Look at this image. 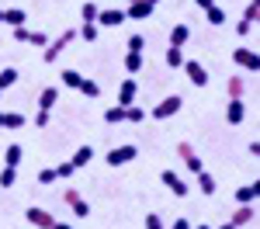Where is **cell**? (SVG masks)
Returning a JSON list of instances; mask_svg holds the SVG:
<instances>
[{
  "instance_id": "19",
  "label": "cell",
  "mask_w": 260,
  "mask_h": 229,
  "mask_svg": "<svg viewBox=\"0 0 260 229\" xmlns=\"http://www.w3.org/2000/svg\"><path fill=\"white\" fill-rule=\"evenodd\" d=\"M24 21H28V14H24L21 7H7V11H4V24H11V28H18Z\"/></svg>"
},
{
  "instance_id": "49",
  "label": "cell",
  "mask_w": 260,
  "mask_h": 229,
  "mask_svg": "<svg viewBox=\"0 0 260 229\" xmlns=\"http://www.w3.org/2000/svg\"><path fill=\"white\" fill-rule=\"evenodd\" d=\"M250 4H253V7H260V0H250Z\"/></svg>"
},
{
  "instance_id": "9",
  "label": "cell",
  "mask_w": 260,
  "mask_h": 229,
  "mask_svg": "<svg viewBox=\"0 0 260 229\" xmlns=\"http://www.w3.org/2000/svg\"><path fill=\"white\" fill-rule=\"evenodd\" d=\"M153 7H156V4H149V0H136V4L125 7V18L128 21H146V18H153Z\"/></svg>"
},
{
  "instance_id": "37",
  "label": "cell",
  "mask_w": 260,
  "mask_h": 229,
  "mask_svg": "<svg viewBox=\"0 0 260 229\" xmlns=\"http://www.w3.org/2000/svg\"><path fill=\"white\" fill-rule=\"evenodd\" d=\"M125 45H128V52H142V49H146V39H142V35H132Z\"/></svg>"
},
{
  "instance_id": "40",
  "label": "cell",
  "mask_w": 260,
  "mask_h": 229,
  "mask_svg": "<svg viewBox=\"0 0 260 229\" xmlns=\"http://www.w3.org/2000/svg\"><path fill=\"white\" fill-rule=\"evenodd\" d=\"M250 28H253L250 21H240V24H236V35H240V39H246V35H250Z\"/></svg>"
},
{
  "instance_id": "32",
  "label": "cell",
  "mask_w": 260,
  "mask_h": 229,
  "mask_svg": "<svg viewBox=\"0 0 260 229\" xmlns=\"http://www.w3.org/2000/svg\"><path fill=\"white\" fill-rule=\"evenodd\" d=\"M14 181H18V167H4L0 170V187H11Z\"/></svg>"
},
{
  "instance_id": "13",
  "label": "cell",
  "mask_w": 260,
  "mask_h": 229,
  "mask_svg": "<svg viewBox=\"0 0 260 229\" xmlns=\"http://www.w3.org/2000/svg\"><path fill=\"white\" fill-rule=\"evenodd\" d=\"M136 94H139V83H136V80H121V87H118V104H121V108L136 104Z\"/></svg>"
},
{
  "instance_id": "15",
  "label": "cell",
  "mask_w": 260,
  "mask_h": 229,
  "mask_svg": "<svg viewBox=\"0 0 260 229\" xmlns=\"http://www.w3.org/2000/svg\"><path fill=\"white\" fill-rule=\"evenodd\" d=\"M56 101H59V87H45L39 94V111H52Z\"/></svg>"
},
{
  "instance_id": "14",
  "label": "cell",
  "mask_w": 260,
  "mask_h": 229,
  "mask_svg": "<svg viewBox=\"0 0 260 229\" xmlns=\"http://www.w3.org/2000/svg\"><path fill=\"white\" fill-rule=\"evenodd\" d=\"M160 181H163L167 187H170V191H174L177 198H184V194H187V184L180 181V174H174V170H163V174H160Z\"/></svg>"
},
{
  "instance_id": "38",
  "label": "cell",
  "mask_w": 260,
  "mask_h": 229,
  "mask_svg": "<svg viewBox=\"0 0 260 229\" xmlns=\"http://www.w3.org/2000/svg\"><path fill=\"white\" fill-rule=\"evenodd\" d=\"M28 42L31 45H49V35L45 31H28Z\"/></svg>"
},
{
  "instance_id": "5",
  "label": "cell",
  "mask_w": 260,
  "mask_h": 229,
  "mask_svg": "<svg viewBox=\"0 0 260 229\" xmlns=\"http://www.w3.org/2000/svg\"><path fill=\"white\" fill-rule=\"evenodd\" d=\"M136 156H139V149H136V146H132V143H125V146H111L104 160H108V163H111V167H125V163H132Z\"/></svg>"
},
{
  "instance_id": "46",
  "label": "cell",
  "mask_w": 260,
  "mask_h": 229,
  "mask_svg": "<svg viewBox=\"0 0 260 229\" xmlns=\"http://www.w3.org/2000/svg\"><path fill=\"white\" fill-rule=\"evenodd\" d=\"M250 187H253V198H260V177H257V181H253Z\"/></svg>"
},
{
  "instance_id": "48",
  "label": "cell",
  "mask_w": 260,
  "mask_h": 229,
  "mask_svg": "<svg viewBox=\"0 0 260 229\" xmlns=\"http://www.w3.org/2000/svg\"><path fill=\"white\" fill-rule=\"evenodd\" d=\"M219 229H236V226H233V222H222V226Z\"/></svg>"
},
{
  "instance_id": "33",
  "label": "cell",
  "mask_w": 260,
  "mask_h": 229,
  "mask_svg": "<svg viewBox=\"0 0 260 229\" xmlns=\"http://www.w3.org/2000/svg\"><path fill=\"white\" fill-rule=\"evenodd\" d=\"M250 202H253V187L250 184L236 187V205H250Z\"/></svg>"
},
{
  "instance_id": "54",
  "label": "cell",
  "mask_w": 260,
  "mask_h": 229,
  "mask_svg": "<svg viewBox=\"0 0 260 229\" xmlns=\"http://www.w3.org/2000/svg\"><path fill=\"white\" fill-rule=\"evenodd\" d=\"M0 101H4V90H0Z\"/></svg>"
},
{
  "instance_id": "47",
  "label": "cell",
  "mask_w": 260,
  "mask_h": 229,
  "mask_svg": "<svg viewBox=\"0 0 260 229\" xmlns=\"http://www.w3.org/2000/svg\"><path fill=\"white\" fill-rule=\"evenodd\" d=\"M52 229H73V226H70V222H56Z\"/></svg>"
},
{
  "instance_id": "31",
  "label": "cell",
  "mask_w": 260,
  "mask_h": 229,
  "mask_svg": "<svg viewBox=\"0 0 260 229\" xmlns=\"http://www.w3.org/2000/svg\"><path fill=\"white\" fill-rule=\"evenodd\" d=\"M180 62H184V52H180L177 45H170V49H167V66H170V70H180Z\"/></svg>"
},
{
  "instance_id": "43",
  "label": "cell",
  "mask_w": 260,
  "mask_h": 229,
  "mask_svg": "<svg viewBox=\"0 0 260 229\" xmlns=\"http://www.w3.org/2000/svg\"><path fill=\"white\" fill-rule=\"evenodd\" d=\"M170 229H191V222H187V219H174V226Z\"/></svg>"
},
{
  "instance_id": "24",
  "label": "cell",
  "mask_w": 260,
  "mask_h": 229,
  "mask_svg": "<svg viewBox=\"0 0 260 229\" xmlns=\"http://www.w3.org/2000/svg\"><path fill=\"white\" fill-rule=\"evenodd\" d=\"M194 177H198V184H201V194H215V177H212L208 170H201Z\"/></svg>"
},
{
  "instance_id": "11",
  "label": "cell",
  "mask_w": 260,
  "mask_h": 229,
  "mask_svg": "<svg viewBox=\"0 0 260 229\" xmlns=\"http://www.w3.org/2000/svg\"><path fill=\"white\" fill-rule=\"evenodd\" d=\"M121 21H128L121 7H108V11H101V14H98V24H104V28H118Z\"/></svg>"
},
{
  "instance_id": "21",
  "label": "cell",
  "mask_w": 260,
  "mask_h": 229,
  "mask_svg": "<svg viewBox=\"0 0 260 229\" xmlns=\"http://www.w3.org/2000/svg\"><path fill=\"white\" fill-rule=\"evenodd\" d=\"M142 66H146L142 52H125V70L128 73H142Z\"/></svg>"
},
{
  "instance_id": "20",
  "label": "cell",
  "mask_w": 260,
  "mask_h": 229,
  "mask_svg": "<svg viewBox=\"0 0 260 229\" xmlns=\"http://www.w3.org/2000/svg\"><path fill=\"white\" fill-rule=\"evenodd\" d=\"M191 39V28L187 24H174V31H170V45H177V49H184V42Z\"/></svg>"
},
{
  "instance_id": "50",
  "label": "cell",
  "mask_w": 260,
  "mask_h": 229,
  "mask_svg": "<svg viewBox=\"0 0 260 229\" xmlns=\"http://www.w3.org/2000/svg\"><path fill=\"white\" fill-rule=\"evenodd\" d=\"M198 229H212V226H205V222H201V226H198Z\"/></svg>"
},
{
  "instance_id": "41",
  "label": "cell",
  "mask_w": 260,
  "mask_h": 229,
  "mask_svg": "<svg viewBox=\"0 0 260 229\" xmlns=\"http://www.w3.org/2000/svg\"><path fill=\"white\" fill-rule=\"evenodd\" d=\"M45 125H49V111H39L35 115V128H45Z\"/></svg>"
},
{
  "instance_id": "44",
  "label": "cell",
  "mask_w": 260,
  "mask_h": 229,
  "mask_svg": "<svg viewBox=\"0 0 260 229\" xmlns=\"http://www.w3.org/2000/svg\"><path fill=\"white\" fill-rule=\"evenodd\" d=\"M194 4H198L201 11H208V7H212V4H215V0H194Z\"/></svg>"
},
{
  "instance_id": "30",
  "label": "cell",
  "mask_w": 260,
  "mask_h": 229,
  "mask_svg": "<svg viewBox=\"0 0 260 229\" xmlns=\"http://www.w3.org/2000/svg\"><path fill=\"white\" fill-rule=\"evenodd\" d=\"M205 18H208V24H215V28H219V24H225V11H222V7H215V4H212V7H208V11H205Z\"/></svg>"
},
{
  "instance_id": "51",
  "label": "cell",
  "mask_w": 260,
  "mask_h": 229,
  "mask_svg": "<svg viewBox=\"0 0 260 229\" xmlns=\"http://www.w3.org/2000/svg\"><path fill=\"white\" fill-rule=\"evenodd\" d=\"M0 24H4V11H0Z\"/></svg>"
},
{
  "instance_id": "23",
  "label": "cell",
  "mask_w": 260,
  "mask_h": 229,
  "mask_svg": "<svg viewBox=\"0 0 260 229\" xmlns=\"http://www.w3.org/2000/svg\"><path fill=\"white\" fill-rule=\"evenodd\" d=\"M14 83H18V70H14V66H4V70H0V90L14 87Z\"/></svg>"
},
{
  "instance_id": "27",
  "label": "cell",
  "mask_w": 260,
  "mask_h": 229,
  "mask_svg": "<svg viewBox=\"0 0 260 229\" xmlns=\"http://www.w3.org/2000/svg\"><path fill=\"white\" fill-rule=\"evenodd\" d=\"M77 90H80L83 97H101V87H98V83H94V80H90V77H83V80H80V87H77Z\"/></svg>"
},
{
  "instance_id": "7",
  "label": "cell",
  "mask_w": 260,
  "mask_h": 229,
  "mask_svg": "<svg viewBox=\"0 0 260 229\" xmlns=\"http://www.w3.org/2000/svg\"><path fill=\"white\" fill-rule=\"evenodd\" d=\"M24 219H28L35 229H52V226H56V215H52V212H45V208H39V205L28 208V212H24Z\"/></svg>"
},
{
  "instance_id": "22",
  "label": "cell",
  "mask_w": 260,
  "mask_h": 229,
  "mask_svg": "<svg viewBox=\"0 0 260 229\" xmlns=\"http://www.w3.org/2000/svg\"><path fill=\"white\" fill-rule=\"evenodd\" d=\"M21 163V146L11 143L7 149H4V167H18Z\"/></svg>"
},
{
  "instance_id": "36",
  "label": "cell",
  "mask_w": 260,
  "mask_h": 229,
  "mask_svg": "<svg viewBox=\"0 0 260 229\" xmlns=\"http://www.w3.org/2000/svg\"><path fill=\"white\" fill-rule=\"evenodd\" d=\"M73 174H77V167L70 163V160H62V163L56 167V177H59V181H62V177H73Z\"/></svg>"
},
{
  "instance_id": "42",
  "label": "cell",
  "mask_w": 260,
  "mask_h": 229,
  "mask_svg": "<svg viewBox=\"0 0 260 229\" xmlns=\"http://www.w3.org/2000/svg\"><path fill=\"white\" fill-rule=\"evenodd\" d=\"M14 39H18V42H28V28H24V24H18V28H14Z\"/></svg>"
},
{
  "instance_id": "29",
  "label": "cell",
  "mask_w": 260,
  "mask_h": 229,
  "mask_svg": "<svg viewBox=\"0 0 260 229\" xmlns=\"http://www.w3.org/2000/svg\"><path fill=\"white\" fill-rule=\"evenodd\" d=\"M83 42H98V21H83V28L77 31Z\"/></svg>"
},
{
  "instance_id": "26",
  "label": "cell",
  "mask_w": 260,
  "mask_h": 229,
  "mask_svg": "<svg viewBox=\"0 0 260 229\" xmlns=\"http://www.w3.org/2000/svg\"><path fill=\"white\" fill-rule=\"evenodd\" d=\"M104 122H108V125H118V122H125V108H121V104H111V108L104 111Z\"/></svg>"
},
{
  "instance_id": "6",
  "label": "cell",
  "mask_w": 260,
  "mask_h": 229,
  "mask_svg": "<svg viewBox=\"0 0 260 229\" xmlns=\"http://www.w3.org/2000/svg\"><path fill=\"white\" fill-rule=\"evenodd\" d=\"M177 156L184 160V167L191 170V174H201L205 170V163H201V156H198V149L191 143H177Z\"/></svg>"
},
{
  "instance_id": "18",
  "label": "cell",
  "mask_w": 260,
  "mask_h": 229,
  "mask_svg": "<svg viewBox=\"0 0 260 229\" xmlns=\"http://www.w3.org/2000/svg\"><path fill=\"white\" fill-rule=\"evenodd\" d=\"M24 125V115L18 111H0V128H21Z\"/></svg>"
},
{
  "instance_id": "1",
  "label": "cell",
  "mask_w": 260,
  "mask_h": 229,
  "mask_svg": "<svg viewBox=\"0 0 260 229\" xmlns=\"http://www.w3.org/2000/svg\"><path fill=\"white\" fill-rule=\"evenodd\" d=\"M70 42H77V28H66V31H62L59 39H49L45 52H42V59H45V62H56V59L62 56V52L70 49Z\"/></svg>"
},
{
  "instance_id": "12",
  "label": "cell",
  "mask_w": 260,
  "mask_h": 229,
  "mask_svg": "<svg viewBox=\"0 0 260 229\" xmlns=\"http://www.w3.org/2000/svg\"><path fill=\"white\" fill-rule=\"evenodd\" d=\"M253 219H257V208H253V202H250V205H240L233 215H229V222H233L236 229L246 226V222H253Z\"/></svg>"
},
{
  "instance_id": "34",
  "label": "cell",
  "mask_w": 260,
  "mask_h": 229,
  "mask_svg": "<svg viewBox=\"0 0 260 229\" xmlns=\"http://www.w3.org/2000/svg\"><path fill=\"white\" fill-rule=\"evenodd\" d=\"M35 181H39L42 187H49V184H56V181H59V177H56V167H52V170H39V177H35Z\"/></svg>"
},
{
  "instance_id": "25",
  "label": "cell",
  "mask_w": 260,
  "mask_h": 229,
  "mask_svg": "<svg viewBox=\"0 0 260 229\" xmlns=\"http://www.w3.org/2000/svg\"><path fill=\"white\" fill-rule=\"evenodd\" d=\"M59 77H62V87H73V90H77V87H80V80H83L80 70H62Z\"/></svg>"
},
{
  "instance_id": "39",
  "label": "cell",
  "mask_w": 260,
  "mask_h": 229,
  "mask_svg": "<svg viewBox=\"0 0 260 229\" xmlns=\"http://www.w3.org/2000/svg\"><path fill=\"white\" fill-rule=\"evenodd\" d=\"M146 229H163V222H160L156 212H146Z\"/></svg>"
},
{
  "instance_id": "52",
  "label": "cell",
  "mask_w": 260,
  "mask_h": 229,
  "mask_svg": "<svg viewBox=\"0 0 260 229\" xmlns=\"http://www.w3.org/2000/svg\"><path fill=\"white\" fill-rule=\"evenodd\" d=\"M149 4H160V0H149Z\"/></svg>"
},
{
  "instance_id": "45",
  "label": "cell",
  "mask_w": 260,
  "mask_h": 229,
  "mask_svg": "<svg viewBox=\"0 0 260 229\" xmlns=\"http://www.w3.org/2000/svg\"><path fill=\"white\" fill-rule=\"evenodd\" d=\"M250 153H253V156L260 160V143H250Z\"/></svg>"
},
{
  "instance_id": "16",
  "label": "cell",
  "mask_w": 260,
  "mask_h": 229,
  "mask_svg": "<svg viewBox=\"0 0 260 229\" xmlns=\"http://www.w3.org/2000/svg\"><path fill=\"white\" fill-rule=\"evenodd\" d=\"M225 94H229V97H243V94H246V80H243L240 73H233V77L225 80Z\"/></svg>"
},
{
  "instance_id": "53",
  "label": "cell",
  "mask_w": 260,
  "mask_h": 229,
  "mask_svg": "<svg viewBox=\"0 0 260 229\" xmlns=\"http://www.w3.org/2000/svg\"><path fill=\"white\" fill-rule=\"evenodd\" d=\"M125 4H136V0H125Z\"/></svg>"
},
{
  "instance_id": "2",
  "label": "cell",
  "mask_w": 260,
  "mask_h": 229,
  "mask_svg": "<svg viewBox=\"0 0 260 229\" xmlns=\"http://www.w3.org/2000/svg\"><path fill=\"white\" fill-rule=\"evenodd\" d=\"M62 202H66V208H70L77 219H90V202L83 198L77 187H62Z\"/></svg>"
},
{
  "instance_id": "17",
  "label": "cell",
  "mask_w": 260,
  "mask_h": 229,
  "mask_svg": "<svg viewBox=\"0 0 260 229\" xmlns=\"http://www.w3.org/2000/svg\"><path fill=\"white\" fill-rule=\"evenodd\" d=\"M94 156H98V153H94V146H80V149L73 153V160H70V163H73L77 170H80V167H87L90 160H94Z\"/></svg>"
},
{
  "instance_id": "35",
  "label": "cell",
  "mask_w": 260,
  "mask_h": 229,
  "mask_svg": "<svg viewBox=\"0 0 260 229\" xmlns=\"http://www.w3.org/2000/svg\"><path fill=\"white\" fill-rule=\"evenodd\" d=\"M98 14H101V7L87 0V4H83V11H80V18H83V21H98Z\"/></svg>"
},
{
  "instance_id": "3",
  "label": "cell",
  "mask_w": 260,
  "mask_h": 229,
  "mask_svg": "<svg viewBox=\"0 0 260 229\" xmlns=\"http://www.w3.org/2000/svg\"><path fill=\"white\" fill-rule=\"evenodd\" d=\"M233 62H236L240 70H246V73H260V52L246 49V45H236V49H233Z\"/></svg>"
},
{
  "instance_id": "10",
  "label": "cell",
  "mask_w": 260,
  "mask_h": 229,
  "mask_svg": "<svg viewBox=\"0 0 260 229\" xmlns=\"http://www.w3.org/2000/svg\"><path fill=\"white\" fill-rule=\"evenodd\" d=\"M243 118H246V104H243V97H229V104H225V122L240 125Z\"/></svg>"
},
{
  "instance_id": "8",
  "label": "cell",
  "mask_w": 260,
  "mask_h": 229,
  "mask_svg": "<svg viewBox=\"0 0 260 229\" xmlns=\"http://www.w3.org/2000/svg\"><path fill=\"white\" fill-rule=\"evenodd\" d=\"M180 70L187 73V80L194 83V87H205V83H208V70H205L198 59H184V62H180Z\"/></svg>"
},
{
  "instance_id": "4",
  "label": "cell",
  "mask_w": 260,
  "mask_h": 229,
  "mask_svg": "<svg viewBox=\"0 0 260 229\" xmlns=\"http://www.w3.org/2000/svg\"><path fill=\"white\" fill-rule=\"evenodd\" d=\"M180 108H184V97H180V94H170V97H163V101L153 108V118H156V122H167V118L177 115Z\"/></svg>"
},
{
  "instance_id": "28",
  "label": "cell",
  "mask_w": 260,
  "mask_h": 229,
  "mask_svg": "<svg viewBox=\"0 0 260 229\" xmlns=\"http://www.w3.org/2000/svg\"><path fill=\"white\" fill-rule=\"evenodd\" d=\"M125 122H132V125L146 122V111H142L139 104H128V108H125Z\"/></svg>"
}]
</instances>
